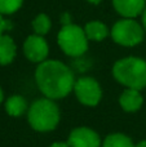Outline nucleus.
<instances>
[{"label":"nucleus","mask_w":146,"mask_h":147,"mask_svg":"<svg viewBox=\"0 0 146 147\" xmlns=\"http://www.w3.org/2000/svg\"><path fill=\"white\" fill-rule=\"evenodd\" d=\"M35 81L39 90L53 101L67 97L75 85V78L70 67L57 59H45L39 63Z\"/></svg>","instance_id":"obj_1"},{"label":"nucleus","mask_w":146,"mask_h":147,"mask_svg":"<svg viewBox=\"0 0 146 147\" xmlns=\"http://www.w3.org/2000/svg\"><path fill=\"white\" fill-rule=\"evenodd\" d=\"M113 76L127 88L142 90L146 86V61L139 57L119 59L113 66Z\"/></svg>","instance_id":"obj_2"},{"label":"nucleus","mask_w":146,"mask_h":147,"mask_svg":"<svg viewBox=\"0 0 146 147\" xmlns=\"http://www.w3.org/2000/svg\"><path fill=\"white\" fill-rule=\"evenodd\" d=\"M59 109L51 98L36 99L27 110V121L36 132H51L59 123Z\"/></svg>","instance_id":"obj_3"},{"label":"nucleus","mask_w":146,"mask_h":147,"mask_svg":"<svg viewBox=\"0 0 146 147\" xmlns=\"http://www.w3.org/2000/svg\"><path fill=\"white\" fill-rule=\"evenodd\" d=\"M57 43L66 56L80 57L88 51V38L84 28L74 23L64 25L57 35Z\"/></svg>","instance_id":"obj_4"},{"label":"nucleus","mask_w":146,"mask_h":147,"mask_svg":"<svg viewBox=\"0 0 146 147\" xmlns=\"http://www.w3.org/2000/svg\"><path fill=\"white\" fill-rule=\"evenodd\" d=\"M110 35L119 45L136 47L144 40L145 30L135 18H123L114 23Z\"/></svg>","instance_id":"obj_5"},{"label":"nucleus","mask_w":146,"mask_h":147,"mask_svg":"<svg viewBox=\"0 0 146 147\" xmlns=\"http://www.w3.org/2000/svg\"><path fill=\"white\" fill-rule=\"evenodd\" d=\"M74 92L78 101L84 106H97L102 98V89L98 81L89 76H83L75 80Z\"/></svg>","instance_id":"obj_6"},{"label":"nucleus","mask_w":146,"mask_h":147,"mask_svg":"<svg viewBox=\"0 0 146 147\" xmlns=\"http://www.w3.org/2000/svg\"><path fill=\"white\" fill-rule=\"evenodd\" d=\"M23 53L28 61L34 63H41L49 54V47L45 39L40 35H30L23 43Z\"/></svg>","instance_id":"obj_7"},{"label":"nucleus","mask_w":146,"mask_h":147,"mask_svg":"<svg viewBox=\"0 0 146 147\" xmlns=\"http://www.w3.org/2000/svg\"><path fill=\"white\" fill-rule=\"evenodd\" d=\"M70 147H102L101 138L88 127H78L72 129L67 138Z\"/></svg>","instance_id":"obj_8"},{"label":"nucleus","mask_w":146,"mask_h":147,"mask_svg":"<svg viewBox=\"0 0 146 147\" xmlns=\"http://www.w3.org/2000/svg\"><path fill=\"white\" fill-rule=\"evenodd\" d=\"M145 0H113L115 10L123 18H136L145 9Z\"/></svg>","instance_id":"obj_9"},{"label":"nucleus","mask_w":146,"mask_h":147,"mask_svg":"<svg viewBox=\"0 0 146 147\" xmlns=\"http://www.w3.org/2000/svg\"><path fill=\"white\" fill-rule=\"evenodd\" d=\"M120 107L127 112H136L142 107L144 98H142L140 90L137 89L127 88L119 97Z\"/></svg>","instance_id":"obj_10"},{"label":"nucleus","mask_w":146,"mask_h":147,"mask_svg":"<svg viewBox=\"0 0 146 147\" xmlns=\"http://www.w3.org/2000/svg\"><path fill=\"white\" fill-rule=\"evenodd\" d=\"M17 54V47L10 36L0 35V65L5 66L13 62Z\"/></svg>","instance_id":"obj_11"},{"label":"nucleus","mask_w":146,"mask_h":147,"mask_svg":"<svg viewBox=\"0 0 146 147\" xmlns=\"http://www.w3.org/2000/svg\"><path fill=\"white\" fill-rule=\"evenodd\" d=\"M84 32L87 35L88 40L92 41H102L103 39H106L110 34L107 26L103 22L100 21H91L84 26Z\"/></svg>","instance_id":"obj_12"},{"label":"nucleus","mask_w":146,"mask_h":147,"mask_svg":"<svg viewBox=\"0 0 146 147\" xmlns=\"http://www.w3.org/2000/svg\"><path fill=\"white\" fill-rule=\"evenodd\" d=\"M28 110L27 102L20 94H13L5 102V111H7L8 115L13 117H18L23 114L25 111Z\"/></svg>","instance_id":"obj_13"},{"label":"nucleus","mask_w":146,"mask_h":147,"mask_svg":"<svg viewBox=\"0 0 146 147\" xmlns=\"http://www.w3.org/2000/svg\"><path fill=\"white\" fill-rule=\"evenodd\" d=\"M102 147H135L132 140L123 133H113L103 140Z\"/></svg>","instance_id":"obj_14"},{"label":"nucleus","mask_w":146,"mask_h":147,"mask_svg":"<svg viewBox=\"0 0 146 147\" xmlns=\"http://www.w3.org/2000/svg\"><path fill=\"white\" fill-rule=\"evenodd\" d=\"M51 26H52L51 20H49V17L47 14H44V13L38 14L32 21V28H34V32H35L36 35L44 36L45 34L49 32Z\"/></svg>","instance_id":"obj_15"},{"label":"nucleus","mask_w":146,"mask_h":147,"mask_svg":"<svg viewBox=\"0 0 146 147\" xmlns=\"http://www.w3.org/2000/svg\"><path fill=\"white\" fill-rule=\"evenodd\" d=\"M23 0H0V14H13L21 9Z\"/></svg>","instance_id":"obj_16"},{"label":"nucleus","mask_w":146,"mask_h":147,"mask_svg":"<svg viewBox=\"0 0 146 147\" xmlns=\"http://www.w3.org/2000/svg\"><path fill=\"white\" fill-rule=\"evenodd\" d=\"M9 28H12V23H10L9 21L4 20V18H3V14H0V35H3L4 31L9 30Z\"/></svg>","instance_id":"obj_17"},{"label":"nucleus","mask_w":146,"mask_h":147,"mask_svg":"<svg viewBox=\"0 0 146 147\" xmlns=\"http://www.w3.org/2000/svg\"><path fill=\"white\" fill-rule=\"evenodd\" d=\"M141 22H142V27H144V30L146 31V7H145L144 12L141 13Z\"/></svg>","instance_id":"obj_18"},{"label":"nucleus","mask_w":146,"mask_h":147,"mask_svg":"<svg viewBox=\"0 0 146 147\" xmlns=\"http://www.w3.org/2000/svg\"><path fill=\"white\" fill-rule=\"evenodd\" d=\"M49 147H70V146H69L67 142H54V143H52Z\"/></svg>","instance_id":"obj_19"},{"label":"nucleus","mask_w":146,"mask_h":147,"mask_svg":"<svg viewBox=\"0 0 146 147\" xmlns=\"http://www.w3.org/2000/svg\"><path fill=\"white\" fill-rule=\"evenodd\" d=\"M88 3H91V4H93V5H97V4H100L102 0H87Z\"/></svg>","instance_id":"obj_20"},{"label":"nucleus","mask_w":146,"mask_h":147,"mask_svg":"<svg viewBox=\"0 0 146 147\" xmlns=\"http://www.w3.org/2000/svg\"><path fill=\"white\" fill-rule=\"evenodd\" d=\"M135 147H146V141H141L137 145H135Z\"/></svg>","instance_id":"obj_21"},{"label":"nucleus","mask_w":146,"mask_h":147,"mask_svg":"<svg viewBox=\"0 0 146 147\" xmlns=\"http://www.w3.org/2000/svg\"><path fill=\"white\" fill-rule=\"evenodd\" d=\"M3 98H4V96H3V90H1V88H0V103L3 102Z\"/></svg>","instance_id":"obj_22"},{"label":"nucleus","mask_w":146,"mask_h":147,"mask_svg":"<svg viewBox=\"0 0 146 147\" xmlns=\"http://www.w3.org/2000/svg\"><path fill=\"white\" fill-rule=\"evenodd\" d=\"M145 1H146V0H145Z\"/></svg>","instance_id":"obj_23"}]
</instances>
